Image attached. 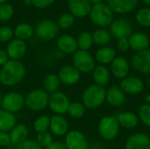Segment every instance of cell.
<instances>
[{
	"label": "cell",
	"mask_w": 150,
	"mask_h": 149,
	"mask_svg": "<svg viewBox=\"0 0 150 149\" xmlns=\"http://www.w3.org/2000/svg\"><path fill=\"white\" fill-rule=\"evenodd\" d=\"M25 76V68L19 61L9 60L0 70V83L6 87L18 84Z\"/></svg>",
	"instance_id": "cell-1"
},
{
	"label": "cell",
	"mask_w": 150,
	"mask_h": 149,
	"mask_svg": "<svg viewBox=\"0 0 150 149\" xmlns=\"http://www.w3.org/2000/svg\"><path fill=\"white\" fill-rule=\"evenodd\" d=\"M89 15L91 20L101 28L111 25L113 21V11L107 4L103 2L93 4Z\"/></svg>",
	"instance_id": "cell-2"
},
{
	"label": "cell",
	"mask_w": 150,
	"mask_h": 149,
	"mask_svg": "<svg viewBox=\"0 0 150 149\" xmlns=\"http://www.w3.org/2000/svg\"><path fill=\"white\" fill-rule=\"evenodd\" d=\"M106 90L103 86L98 84L90 85L82 95L83 105L89 109L99 107L105 100Z\"/></svg>",
	"instance_id": "cell-3"
},
{
	"label": "cell",
	"mask_w": 150,
	"mask_h": 149,
	"mask_svg": "<svg viewBox=\"0 0 150 149\" xmlns=\"http://www.w3.org/2000/svg\"><path fill=\"white\" fill-rule=\"evenodd\" d=\"M49 94L44 89H37L30 91L25 98V105L32 111L39 112L48 106Z\"/></svg>",
	"instance_id": "cell-4"
},
{
	"label": "cell",
	"mask_w": 150,
	"mask_h": 149,
	"mask_svg": "<svg viewBox=\"0 0 150 149\" xmlns=\"http://www.w3.org/2000/svg\"><path fill=\"white\" fill-rule=\"evenodd\" d=\"M120 124L116 117L105 116L102 118L98 124V133L105 141H112L120 132Z\"/></svg>",
	"instance_id": "cell-5"
},
{
	"label": "cell",
	"mask_w": 150,
	"mask_h": 149,
	"mask_svg": "<svg viewBox=\"0 0 150 149\" xmlns=\"http://www.w3.org/2000/svg\"><path fill=\"white\" fill-rule=\"evenodd\" d=\"M73 66L83 74H89L93 71L95 68V60L92 55L85 50H77L74 53L72 58Z\"/></svg>",
	"instance_id": "cell-6"
},
{
	"label": "cell",
	"mask_w": 150,
	"mask_h": 149,
	"mask_svg": "<svg viewBox=\"0 0 150 149\" xmlns=\"http://www.w3.org/2000/svg\"><path fill=\"white\" fill-rule=\"evenodd\" d=\"M35 33L40 40H51L54 39L58 33V25L51 19H42L37 23Z\"/></svg>",
	"instance_id": "cell-7"
},
{
	"label": "cell",
	"mask_w": 150,
	"mask_h": 149,
	"mask_svg": "<svg viewBox=\"0 0 150 149\" xmlns=\"http://www.w3.org/2000/svg\"><path fill=\"white\" fill-rule=\"evenodd\" d=\"M69 97L61 91H55L49 96L48 106L56 115H63L68 112L69 106Z\"/></svg>",
	"instance_id": "cell-8"
},
{
	"label": "cell",
	"mask_w": 150,
	"mask_h": 149,
	"mask_svg": "<svg viewBox=\"0 0 150 149\" xmlns=\"http://www.w3.org/2000/svg\"><path fill=\"white\" fill-rule=\"evenodd\" d=\"M25 105V97L18 92H10L3 97L2 108L11 113L20 111Z\"/></svg>",
	"instance_id": "cell-9"
},
{
	"label": "cell",
	"mask_w": 150,
	"mask_h": 149,
	"mask_svg": "<svg viewBox=\"0 0 150 149\" xmlns=\"http://www.w3.org/2000/svg\"><path fill=\"white\" fill-rule=\"evenodd\" d=\"M64 144L67 149H88L89 147L86 136L77 130H72L66 134Z\"/></svg>",
	"instance_id": "cell-10"
},
{
	"label": "cell",
	"mask_w": 150,
	"mask_h": 149,
	"mask_svg": "<svg viewBox=\"0 0 150 149\" xmlns=\"http://www.w3.org/2000/svg\"><path fill=\"white\" fill-rule=\"evenodd\" d=\"M110 32L118 40L120 38H129L133 33V25L127 19L118 18L111 24Z\"/></svg>",
	"instance_id": "cell-11"
},
{
	"label": "cell",
	"mask_w": 150,
	"mask_h": 149,
	"mask_svg": "<svg viewBox=\"0 0 150 149\" xmlns=\"http://www.w3.org/2000/svg\"><path fill=\"white\" fill-rule=\"evenodd\" d=\"M132 67L142 74H150V49L136 53L131 61Z\"/></svg>",
	"instance_id": "cell-12"
},
{
	"label": "cell",
	"mask_w": 150,
	"mask_h": 149,
	"mask_svg": "<svg viewBox=\"0 0 150 149\" xmlns=\"http://www.w3.org/2000/svg\"><path fill=\"white\" fill-rule=\"evenodd\" d=\"M120 89L124 93L130 95H137L142 92L144 89L143 82L135 76H127L120 83Z\"/></svg>",
	"instance_id": "cell-13"
},
{
	"label": "cell",
	"mask_w": 150,
	"mask_h": 149,
	"mask_svg": "<svg viewBox=\"0 0 150 149\" xmlns=\"http://www.w3.org/2000/svg\"><path fill=\"white\" fill-rule=\"evenodd\" d=\"M81 73L74 67L70 65L63 66L58 74L60 82L66 85H74L79 82Z\"/></svg>",
	"instance_id": "cell-14"
},
{
	"label": "cell",
	"mask_w": 150,
	"mask_h": 149,
	"mask_svg": "<svg viewBox=\"0 0 150 149\" xmlns=\"http://www.w3.org/2000/svg\"><path fill=\"white\" fill-rule=\"evenodd\" d=\"M139 0H106V4L113 12L124 14L134 11Z\"/></svg>",
	"instance_id": "cell-15"
},
{
	"label": "cell",
	"mask_w": 150,
	"mask_h": 149,
	"mask_svg": "<svg viewBox=\"0 0 150 149\" xmlns=\"http://www.w3.org/2000/svg\"><path fill=\"white\" fill-rule=\"evenodd\" d=\"M26 49L27 47L25 41L15 39L9 42L6 48V53L11 60L19 61L25 54Z\"/></svg>",
	"instance_id": "cell-16"
},
{
	"label": "cell",
	"mask_w": 150,
	"mask_h": 149,
	"mask_svg": "<svg viewBox=\"0 0 150 149\" xmlns=\"http://www.w3.org/2000/svg\"><path fill=\"white\" fill-rule=\"evenodd\" d=\"M69 8L74 17L84 18L90 13L91 4L89 0H69Z\"/></svg>",
	"instance_id": "cell-17"
},
{
	"label": "cell",
	"mask_w": 150,
	"mask_h": 149,
	"mask_svg": "<svg viewBox=\"0 0 150 149\" xmlns=\"http://www.w3.org/2000/svg\"><path fill=\"white\" fill-rule=\"evenodd\" d=\"M126 149H150V137L142 133H134L127 139Z\"/></svg>",
	"instance_id": "cell-18"
},
{
	"label": "cell",
	"mask_w": 150,
	"mask_h": 149,
	"mask_svg": "<svg viewBox=\"0 0 150 149\" xmlns=\"http://www.w3.org/2000/svg\"><path fill=\"white\" fill-rule=\"evenodd\" d=\"M128 40H129L130 47L137 53L148 49V47L149 46V36L142 32H133L129 36Z\"/></svg>",
	"instance_id": "cell-19"
},
{
	"label": "cell",
	"mask_w": 150,
	"mask_h": 149,
	"mask_svg": "<svg viewBox=\"0 0 150 149\" xmlns=\"http://www.w3.org/2000/svg\"><path fill=\"white\" fill-rule=\"evenodd\" d=\"M129 63L124 57H115V59L111 63V71L117 78H126L129 74Z\"/></svg>",
	"instance_id": "cell-20"
},
{
	"label": "cell",
	"mask_w": 150,
	"mask_h": 149,
	"mask_svg": "<svg viewBox=\"0 0 150 149\" xmlns=\"http://www.w3.org/2000/svg\"><path fill=\"white\" fill-rule=\"evenodd\" d=\"M105 100L112 107H120L126 102V95L120 88L113 85L106 91Z\"/></svg>",
	"instance_id": "cell-21"
},
{
	"label": "cell",
	"mask_w": 150,
	"mask_h": 149,
	"mask_svg": "<svg viewBox=\"0 0 150 149\" xmlns=\"http://www.w3.org/2000/svg\"><path fill=\"white\" fill-rule=\"evenodd\" d=\"M49 128L55 136L62 137L68 133L69 124L62 115H54L50 118Z\"/></svg>",
	"instance_id": "cell-22"
},
{
	"label": "cell",
	"mask_w": 150,
	"mask_h": 149,
	"mask_svg": "<svg viewBox=\"0 0 150 149\" xmlns=\"http://www.w3.org/2000/svg\"><path fill=\"white\" fill-rule=\"evenodd\" d=\"M57 47L62 54H74L77 51L78 46L76 39L71 35L65 34L57 40Z\"/></svg>",
	"instance_id": "cell-23"
},
{
	"label": "cell",
	"mask_w": 150,
	"mask_h": 149,
	"mask_svg": "<svg viewBox=\"0 0 150 149\" xmlns=\"http://www.w3.org/2000/svg\"><path fill=\"white\" fill-rule=\"evenodd\" d=\"M10 138H11V143L14 145H19L22 142L28 140L29 131L25 125L19 124L16 125L11 131H10Z\"/></svg>",
	"instance_id": "cell-24"
},
{
	"label": "cell",
	"mask_w": 150,
	"mask_h": 149,
	"mask_svg": "<svg viewBox=\"0 0 150 149\" xmlns=\"http://www.w3.org/2000/svg\"><path fill=\"white\" fill-rule=\"evenodd\" d=\"M117 119L120 126H123L126 129H133L134 128L139 122V119L137 116L131 112H120L117 115Z\"/></svg>",
	"instance_id": "cell-25"
},
{
	"label": "cell",
	"mask_w": 150,
	"mask_h": 149,
	"mask_svg": "<svg viewBox=\"0 0 150 149\" xmlns=\"http://www.w3.org/2000/svg\"><path fill=\"white\" fill-rule=\"evenodd\" d=\"M92 77L96 84L104 87L110 80V71L104 65L96 66L92 71Z\"/></svg>",
	"instance_id": "cell-26"
},
{
	"label": "cell",
	"mask_w": 150,
	"mask_h": 149,
	"mask_svg": "<svg viewBox=\"0 0 150 149\" xmlns=\"http://www.w3.org/2000/svg\"><path fill=\"white\" fill-rule=\"evenodd\" d=\"M16 126V118L4 109H0V132L8 133Z\"/></svg>",
	"instance_id": "cell-27"
},
{
	"label": "cell",
	"mask_w": 150,
	"mask_h": 149,
	"mask_svg": "<svg viewBox=\"0 0 150 149\" xmlns=\"http://www.w3.org/2000/svg\"><path fill=\"white\" fill-rule=\"evenodd\" d=\"M116 53L115 50L111 47H102L99 48L96 54L95 59L101 64H107L112 63V61L115 59Z\"/></svg>",
	"instance_id": "cell-28"
},
{
	"label": "cell",
	"mask_w": 150,
	"mask_h": 149,
	"mask_svg": "<svg viewBox=\"0 0 150 149\" xmlns=\"http://www.w3.org/2000/svg\"><path fill=\"white\" fill-rule=\"evenodd\" d=\"M34 33V29L33 27L27 23H21L18 24L15 30H14V35L18 40H26L32 38V36Z\"/></svg>",
	"instance_id": "cell-29"
},
{
	"label": "cell",
	"mask_w": 150,
	"mask_h": 149,
	"mask_svg": "<svg viewBox=\"0 0 150 149\" xmlns=\"http://www.w3.org/2000/svg\"><path fill=\"white\" fill-rule=\"evenodd\" d=\"M91 35H92L93 43L101 47H105L111 41L112 39L111 32L105 28H98L95 30Z\"/></svg>",
	"instance_id": "cell-30"
},
{
	"label": "cell",
	"mask_w": 150,
	"mask_h": 149,
	"mask_svg": "<svg viewBox=\"0 0 150 149\" xmlns=\"http://www.w3.org/2000/svg\"><path fill=\"white\" fill-rule=\"evenodd\" d=\"M44 90L48 93L52 94L59 89L60 86V79L57 75L55 74H48L46 76L43 81Z\"/></svg>",
	"instance_id": "cell-31"
},
{
	"label": "cell",
	"mask_w": 150,
	"mask_h": 149,
	"mask_svg": "<svg viewBox=\"0 0 150 149\" xmlns=\"http://www.w3.org/2000/svg\"><path fill=\"white\" fill-rule=\"evenodd\" d=\"M76 41H77L78 47L81 50H85V51H88L94 44L92 40V35L88 32H81L76 39Z\"/></svg>",
	"instance_id": "cell-32"
},
{
	"label": "cell",
	"mask_w": 150,
	"mask_h": 149,
	"mask_svg": "<svg viewBox=\"0 0 150 149\" xmlns=\"http://www.w3.org/2000/svg\"><path fill=\"white\" fill-rule=\"evenodd\" d=\"M135 19L137 23L143 27L150 26V8L144 7L137 11L135 15Z\"/></svg>",
	"instance_id": "cell-33"
},
{
	"label": "cell",
	"mask_w": 150,
	"mask_h": 149,
	"mask_svg": "<svg viewBox=\"0 0 150 149\" xmlns=\"http://www.w3.org/2000/svg\"><path fill=\"white\" fill-rule=\"evenodd\" d=\"M69 116L75 119H80L82 118L85 113V106L79 102H73L69 104L68 112Z\"/></svg>",
	"instance_id": "cell-34"
},
{
	"label": "cell",
	"mask_w": 150,
	"mask_h": 149,
	"mask_svg": "<svg viewBox=\"0 0 150 149\" xmlns=\"http://www.w3.org/2000/svg\"><path fill=\"white\" fill-rule=\"evenodd\" d=\"M50 126V118L48 116L43 115L37 118L33 123V129L38 133L47 132Z\"/></svg>",
	"instance_id": "cell-35"
},
{
	"label": "cell",
	"mask_w": 150,
	"mask_h": 149,
	"mask_svg": "<svg viewBox=\"0 0 150 149\" xmlns=\"http://www.w3.org/2000/svg\"><path fill=\"white\" fill-rule=\"evenodd\" d=\"M14 14V8L11 4H0V21H8Z\"/></svg>",
	"instance_id": "cell-36"
},
{
	"label": "cell",
	"mask_w": 150,
	"mask_h": 149,
	"mask_svg": "<svg viewBox=\"0 0 150 149\" xmlns=\"http://www.w3.org/2000/svg\"><path fill=\"white\" fill-rule=\"evenodd\" d=\"M74 21H75V17L71 13H63L59 17L57 21V25L58 27L66 29L72 26Z\"/></svg>",
	"instance_id": "cell-37"
},
{
	"label": "cell",
	"mask_w": 150,
	"mask_h": 149,
	"mask_svg": "<svg viewBox=\"0 0 150 149\" xmlns=\"http://www.w3.org/2000/svg\"><path fill=\"white\" fill-rule=\"evenodd\" d=\"M139 119L147 126L150 127V105H142L139 109Z\"/></svg>",
	"instance_id": "cell-38"
},
{
	"label": "cell",
	"mask_w": 150,
	"mask_h": 149,
	"mask_svg": "<svg viewBox=\"0 0 150 149\" xmlns=\"http://www.w3.org/2000/svg\"><path fill=\"white\" fill-rule=\"evenodd\" d=\"M36 141L41 148H47L53 142V137L47 132L40 133L38 134Z\"/></svg>",
	"instance_id": "cell-39"
},
{
	"label": "cell",
	"mask_w": 150,
	"mask_h": 149,
	"mask_svg": "<svg viewBox=\"0 0 150 149\" xmlns=\"http://www.w3.org/2000/svg\"><path fill=\"white\" fill-rule=\"evenodd\" d=\"M14 31L9 26L0 27V42H7L12 39Z\"/></svg>",
	"instance_id": "cell-40"
},
{
	"label": "cell",
	"mask_w": 150,
	"mask_h": 149,
	"mask_svg": "<svg viewBox=\"0 0 150 149\" xmlns=\"http://www.w3.org/2000/svg\"><path fill=\"white\" fill-rule=\"evenodd\" d=\"M16 149H42V148L38 144L36 141L26 140L25 141L18 145Z\"/></svg>",
	"instance_id": "cell-41"
},
{
	"label": "cell",
	"mask_w": 150,
	"mask_h": 149,
	"mask_svg": "<svg viewBox=\"0 0 150 149\" xmlns=\"http://www.w3.org/2000/svg\"><path fill=\"white\" fill-rule=\"evenodd\" d=\"M54 1V0H32V4L36 8L43 9L50 6Z\"/></svg>",
	"instance_id": "cell-42"
},
{
	"label": "cell",
	"mask_w": 150,
	"mask_h": 149,
	"mask_svg": "<svg viewBox=\"0 0 150 149\" xmlns=\"http://www.w3.org/2000/svg\"><path fill=\"white\" fill-rule=\"evenodd\" d=\"M118 48L121 52H127L130 48L128 38H120L118 40Z\"/></svg>",
	"instance_id": "cell-43"
},
{
	"label": "cell",
	"mask_w": 150,
	"mask_h": 149,
	"mask_svg": "<svg viewBox=\"0 0 150 149\" xmlns=\"http://www.w3.org/2000/svg\"><path fill=\"white\" fill-rule=\"evenodd\" d=\"M11 144L10 134L5 132H0V146L6 147Z\"/></svg>",
	"instance_id": "cell-44"
},
{
	"label": "cell",
	"mask_w": 150,
	"mask_h": 149,
	"mask_svg": "<svg viewBox=\"0 0 150 149\" xmlns=\"http://www.w3.org/2000/svg\"><path fill=\"white\" fill-rule=\"evenodd\" d=\"M46 149H67V148L62 141H53Z\"/></svg>",
	"instance_id": "cell-45"
},
{
	"label": "cell",
	"mask_w": 150,
	"mask_h": 149,
	"mask_svg": "<svg viewBox=\"0 0 150 149\" xmlns=\"http://www.w3.org/2000/svg\"><path fill=\"white\" fill-rule=\"evenodd\" d=\"M9 61V56L6 53V50L0 48V67H3Z\"/></svg>",
	"instance_id": "cell-46"
},
{
	"label": "cell",
	"mask_w": 150,
	"mask_h": 149,
	"mask_svg": "<svg viewBox=\"0 0 150 149\" xmlns=\"http://www.w3.org/2000/svg\"><path fill=\"white\" fill-rule=\"evenodd\" d=\"M91 2V4H99V3H102L103 0H89Z\"/></svg>",
	"instance_id": "cell-47"
},
{
	"label": "cell",
	"mask_w": 150,
	"mask_h": 149,
	"mask_svg": "<svg viewBox=\"0 0 150 149\" xmlns=\"http://www.w3.org/2000/svg\"><path fill=\"white\" fill-rule=\"evenodd\" d=\"M23 3L25 5H29V4H32V0H23Z\"/></svg>",
	"instance_id": "cell-48"
},
{
	"label": "cell",
	"mask_w": 150,
	"mask_h": 149,
	"mask_svg": "<svg viewBox=\"0 0 150 149\" xmlns=\"http://www.w3.org/2000/svg\"><path fill=\"white\" fill-rule=\"evenodd\" d=\"M146 101L149 103V105H150V94L146 96Z\"/></svg>",
	"instance_id": "cell-49"
},
{
	"label": "cell",
	"mask_w": 150,
	"mask_h": 149,
	"mask_svg": "<svg viewBox=\"0 0 150 149\" xmlns=\"http://www.w3.org/2000/svg\"><path fill=\"white\" fill-rule=\"evenodd\" d=\"M144 4H148V5H149L150 6V0H142Z\"/></svg>",
	"instance_id": "cell-50"
},
{
	"label": "cell",
	"mask_w": 150,
	"mask_h": 149,
	"mask_svg": "<svg viewBox=\"0 0 150 149\" xmlns=\"http://www.w3.org/2000/svg\"><path fill=\"white\" fill-rule=\"evenodd\" d=\"M6 1H7V0H0V4H3L6 3Z\"/></svg>",
	"instance_id": "cell-51"
},
{
	"label": "cell",
	"mask_w": 150,
	"mask_h": 149,
	"mask_svg": "<svg viewBox=\"0 0 150 149\" xmlns=\"http://www.w3.org/2000/svg\"><path fill=\"white\" fill-rule=\"evenodd\" d=\"M2 100H3V97H2V95L0 93V105H2Z\"/></svg>",
	"instance_id": "cell-52"
},
{
	"label": "cell",
	"mask_w": 150,
	"mask_h": 149,
	"mask_svg": "<svg viewBox=\"0 0 150 149\" xmlns=\"http://www.w3.org/2000/svg\"><path fill=\"white\" fill-rule=\"evenodd\" d=\"M148 83H149V89H150V75H149V80H148Z\"/></svg>",
	"instance_id": "cell-53"
}]
</instances>
